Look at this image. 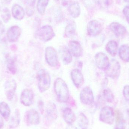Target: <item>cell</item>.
I'll use <instances>...</instances> for the list:
<instances>
[{"instance_id": "cell-7", "label": "cell", "mask_w": 129, "mask_h": 129, "mask_svg": "<svg viewBox=\"0 0 129 129\" xmlns=\"http://www.w3.org/2000/svg\"><path fill=\"white\" fill-rule=\"evenodd\" d=\"M45 57L47 63L51 67H56L59 64L57 53L53 47H48L46 48Z\"/></svg>"}, {"instance_id": "cell-24", "label": "cell", "mask_w": 129, "mask_h": 129, "mask_svg": "<svg viewBox=\"0 0 129 129\" xmlns=\"http://www.w3.org/2000/svg\"><path fill=\"white\" fill-rule=\"evenodd\" d=\"M119 55L120 58L125 62H129V46L123 45L119 49Z\"/></svg>"}, {"instance_id": "cell-8", "label": "cell", "mask_w": 129, "mask_h": 129, "mask_svg": "<svg viewBox=\"0 0 129 129\" xmlns=\"http://www.w3.org/2000/svg\"><path fill=\"white\" fill-rule=\"evenodd\" d=\"M80 101L85 105H90L94 102V97L92 90L87 86L83 88L80 95Z\"/></svg>"}, {"instance_id": "cell-28", "label": "cell", "mask_w": 129, "mask_h": 129, "mask_svg": "<svg viewBox=\"0 0 129 129\" xmlns=\"http://www.w3.org/2000/svg\"><path fill=\"white\" fill-rule=\"evenodd\" d=\"M76 26L74 23L68 24L64 30V34L65 36L68 38L73 37L76 34Z\"/></svg>"}, {"instance_id": "cell-43", "label": "cell", "mask_w": 129, "mask_h": 129, "mask_svg": "<svg viewBox=\"0 0 129 129\" xmlns=\"http://www.w3.org/2000/svg\"><path fill=\"white\" fill-rule=\"evenodd\" d=\"M82 129H87V128H82Z\"/></svg>"}, {"instance_id": "cell-40", "label": "cell", "mask_w": 129, "mask_h": 129, "mask_svg": "<svg viewBox=\"0 0 129 129\" xmlns=\"http://www.w3.org/2000/svg\"><path fill=\"white\" fill-rule=\"evenodd\" d=\"M127 114H128V115L129 117V107H128V109H127Z\"/></svg>"}, {"instance_id": "cell-16", "label": "cell", "mask_w": 129, "mask_h": 129, "mask_svg": "<svg viewBox=\"0 0 129 129\" xmlns=\"http://www.w3.org/2000/svg\"><path fill=\"white\" fill-rule=\"evenodd\" d=\"M110 28L117 38L124 35L127 31L125 26L117 22H113L111 23Z\"/></svg>"}, {"instance_id": "cell-34", "label": "cell", "mask_w": 129, "mask_h": 129, "mask_svg": "<svg viewBox=\"0 0 129 129\" xmlns=\"http://www.w3.org/2000/svg\"><path fill=\"white\" fill-rule=\"evenodd\" d=\"M123 97L126 101L129 102V85H126L124 86L123 91Z\"/></svg>"}, {"instance_id": "cell-5", "label": "cell", "mask_w": 129, "mask_h": 129, "mask_svg": "<svg viewBox=\"0 0 129 129\" xmlns=\"http://www.w3.org/2000/svg\"><path fill=\"white\" fill-rule=\"evenodd\" d=\"M121 66L119 62L113 59L110 62V64L105 71L106 75L112 79H117L120 75Z\"/></svg>"}, {"instance_id": "cell-6", "label": "cell", "mask_w": 129, "mask_h": 129, "mask_svg": "<svg viewBox=\"0 0 129 129\" xmlns=\"http://www.w3.org/2000/svg\"><path fill=\"white\" fill-rule=\"evenodd\" d=\"M24 121L27 126L38 125L40 122V115L35 109H30L25 113Z\"/></svg>"}, {"instance_id": "cell-15", "label": "cell", "mask_w": 129, "mask_h": 129, "mask_svg": "<svg viewBox=\"0 0 129 129\" xmlns=\"http://www.w3.org/2000/svg\"><path fill=\"white\" fill-rule=\"evenodd\" d=\"M71 75L74 85L77 88L82 87L84 83V78L81 71L78 69H74L71 71Z\"/></svg>"}, {"instance_id": "cell-19", "label": "cell", "mask_w": 129, "mask_h": 129, "mask_svg": "<svg viewBox=\"0 0 129 129\" xmlns=\"http://www.w3.org/2000/svg\"><path fill=\"white\" fill-rule=\"evenodd\" d=\"M63 118L65 122L68 125L73 124L76 120V116L71 108L66 107L63 112Z\"/></svg>"}, {"instance_id": "cell-18", "label": "cell", "mask_w": 129, "mask_h": 129, "mask_svg": "<svg viewBox=\"0 0 129 129\" xmlns=\"http://www.w3.org/2000/svg\"><path fill=\"white\" fill-rule=\"evenodd\" d=\"M59 53L63 64L67 65L72 62V54L68 48L65 47H62L60 48Z\"/></svg>"}, {"instance_id": "cell-30", "label": "cell", "mask_w": 129, "mask_h": 129, "mask_svg": "<svg viewBox=\"0 0 129 129\" xmlns=\"http://www.w3.org/2000/svg\"><path fill=\"white\" fill-rule=\"evenodd\" d=\"M7 68L11 74L15 75L17 72V68L16 64L15 58H11L8 60L7 64Z\"/></svg>"}, {"instance_id": "cell-31", "label": "cell", "mask_w": 129, "mask_h": 129, "mask_svg": "<svg viewBox=\"0 0 129 129\" xmlns=\"http://www.w3.org/2000/svg\"><path fill=\"white\" fill-rule=\"evenodd\" d=\"M78 124L80 127L82 128H87L88 125V120L83 113L80 114L78 117Z\"/></svg>"}, {"instance_id": "cell-13", "label": "cell", "mask_w": 129, "mask_h": 129, "mask_svg": "<svg viewBox=\"0 0 129 129\" xmlns=\"http://www.w3.org/2000/svg\"><path fill=\"white\" fill-rule=\"evenodd\" d=\"M21 29L18 26L14 25L11 27L7 32V38L10 43L16 42L20 37Z\"/></svg>"}, {"instance_id": "cell-27", "label": "cell", "mask_w": 129, "mask_h": 129, "mask_svg": "<svg viewBox=\"0 0 129 129\" xmlns=\"http://www.w3.org/2000/svg\"><path fill=\"white\" fill-rule=\"evenodd\" d=\"M49 0H38L37 7L38 13L44 15L45 13L46 7L49 3Z\"/></svg>"}, {"instance_id": "cell-25", "label": "cell", "mask_w": 129, "mask_h": 129, "mask_svg": "<svg viewBox=\"0 0 129 129\" xmlns=\"http://www.w3.org/2000/svg\"><path fill=\"white\" fill-rule=\"evenodd\" d=\"M20 123V114L18 109L15 110L14 114L11 117L9 124V128L10 129L15 128L19 126Z\"/></svg>"}, {"instance_id": "cell-11", "label": "cell", "mask_w": 129, "mask_h": 129, "mask_svg": "<svg viewBox=\"0 0 129 129\" xmlns=\"http://www.w3.org/2000/svg\"><path fill=\"white\" fill-rule=\"evenodd\" d=\"M5 91L7 99L11 101L13 98L16 90L17 83L14 79L7 80L5 84Z\"/></svg>"}, {"instance_id": "cell-29", "label": "cell", "mask_w": 129, "mask_h": 129, "mask_svg": "<svg viewBox=\"0 0 129 129\" xmlns=\"http://www.w3.org/2000/svg\"><path fill=\"white\" fill-rule=\"evenodd\" d=\"M103 97L104 100L107 102L112 103L114 100V96L113 93L110 89H105L102 92Z\"/></svg>"}, {"instance_id": "cell-20", "label": "cell", "mask_w": 129, "mask_h": 129, "mask_svg": "<svg viewBox=\"0 0 129 129\" xmlns=\"http://www.w3.org/2000/svg\"><path fill=\"white\" fill-rule=\"evenodd\" d=\"M12 14L14 18L20 20L24 18L25 12L24 9L21 6L16 4L12 7Z\"/></svg>"}, {"instance_id": "cell-3", "label": "cell", "mask_w": 129, "mask_h": 129, "mask_svg": "<svg viewBox=\"0 0 129 129\" xmlns=\"http://www.w3.org/2000/svg\"><path fill=\"white\" fill-rule=\"evenodd\" d=\"M36 35L39 40L44 42L49 41L55 36L53 28L49 25H45L38 29Z\"/></svg>"}, {"instance_id": "cell-39", "label": "cell", "mask_w": 129, "mask_h": 129, "mask_svg": "<svg viewBox=\"0 0 129 129\" xmlns=\"http://www.w3.org/2000/svg\"><path fill=\"white\" fill-rule=\"evenodd\" d=\"M3 125V120L1 117L0 116V129L2 128Z\"/></svg>"}, {"instance_id": "cell-21", "label": "cell", "mask_w": 129, "mask_h": 129, "mask_svg": "<svg viewBox=\"0 0 129 129\" xmlns=\"http://www.w3.org/2000/svg\"><path fill=\"white\" fill-rule=\"evenodd\" d=\"M126 122L123 114L119 111H116L115 129H126Z\"/></svg>"}, {"instance_id": "cell-41", "label": "cell", "mask_w": 129, "mask_h": 129, "mask_svg": "<svg viewBox=\"0 0 129 129\" xmlns=\"http://www.w3.org/2000/svg\"><path fill=\"white\" fill-rule=\"evenodd\" d=\"M125 2H128V3H129V0H124Z\"/></svg>"}, {"instance_id": "cell-2", "label": "cell", "mask_w": 129, "mask_h": 129, "mask_svg": "<svg viewBox=\"0 0 129 129\" xmlns=\"http://www.w3.org/2000/svg\"><path fill=\"white\" fill-rule=\"evenodd\" d=\"M37 79L38 80V88L41 92H44L50 88L51 79L50 74L46 71L41 70L37 74Z\"/></svg>"}, {"instance_id": "cell-14", "label": "cell", "mask_w": 129, "mask_h": 129, "mask_svg": "<svg viewBox=\"0 0 129 129\" xmlns=\"http://www.w3.org/2000/svg\"><path fill=\"white\" fill-rule=\"evenodd\" d=\"M68 48L71 54L75 57H80L82 56V47L78 42L75 41L69 42Z\"/></svg>"}, {"instance_id": "cell-32", "label": "cell", "mask_w": 129, "mask_h": 129, "mask_svg": "<svg viewBox=\"0 0 129 129\" xmlns=\"http://www.w3.org/2000/svg\"><path fill=\"white\" fill-rule=\"evenodd\" d=\"M36 0H26L27 9L26 13L29 16H32L34 14V7Z\"/></svg>"}, {"instance_id": "cell-9", "label": "cell", "mask_w": 129, "mask_h": 129, "mask_svg": "<svg viewBox=\"0 0 129 129\" xmlns=\"http://www.w3.org/2000/svg\"><path fill=\"white\" fill-rule=\"evenodd\" d=\"M95 64L102 70L105 71L110 64V61L107 56L104 53L99 52L95 56Z\"/></svg>"}, {"instance_id": "cell-26", "label": "cell", "mask_w": 129, "mask_h": 129, "mask_svg": "<svg viewBox=\"0 0 129 129\" xmlns=\"http://www.w3.org/2000/svg\"><path fill=\"white\" fill-rule=\"evenodd\" d=\"M11 109L8 105L4 102L0 103V114L5 120H7L10 115Z\"/></svg>"}, {"instance_id": "cell-4", "label": "cell", "mask_w": 129, "mask_h": 129, "mask_svg": "<svg viewBox=\"0 0 129 129\" xmlns=\"http://www.w3.org/2000/svg\"><path fill=\"white\" fill-rule=\"evenodd\" d=\"M115 113L113 109L109 106H105L102 108L99 114L100 121L108 125H113L115 119Z\"/></svg>"}, {"instance_id": "cell-33", "label": "cell", "mask_w": 129, "mask_h": 129, "mask_svg": "<svg viewBox=\"0 0 129 129\" xmlns=\"http://www.w3.org/2000/svg\"><path fill=\"white\" fill-rule=\"evenodd\" d=\"M1 17L4 22L7 23L10 21L11 18V15L8 8H5L2 9L1 12Z\"/></svg>"}, {"instance_id": "cell-23", "label": "cell", "mask_w": 129, "mask_h": 129, "mask_svg": "<svg viewBox=\"0 0 129 129\" xmlns=\"http://www.w3.org/2000/svg\"><path fill=\"white\" fill-rule=\"evenodd\" d=\"M105 49L107 52L113 57L116 55L118 49V44L115 41H110L108 42L105 46Z\"/></svg>"}, {"instance_id": "cell-10", "label": "cell", "mask_w": 129, "mask_h": 129, "mask_svg": "<svg viewBox=\"0 0 129 129\" xmlns=\"http://www.w3.org/2000/svg\"><path fill=\"white\" fill-rule=\"evenodd\" d=\"M103 29L101 23L96 20H92L88 23L87 26L88 35L90 36H96L100 35Z\"/></svg>"}, {"instance_id": "cell-38", "label": "cell", "mask_w": 129, "mask_h": 129, "mask_svg": "<svg viewBox=\"0 0 129 129\" xmlns=\"http://www.w3.org/2000/svg\"><path fill=\"white\" fill-rule=\"evenodd\" d=\"M66 129H77L76 127H75L72 124L71 125H68V126H67Z\"/></svg>"}, {"instance_id": "cell-12", "label": "cell", "mask_w": 129, "mask_h": 129, "mask_svg": "<svg viewBox=\"0 0 129 129\" xmlns=\"http://www.w3.org/2000/svg\"><path fill=\"white\" fill-rule=\"evenodd\" d=\"M34 99V93L31 89H25L22 91L20 101L23 105L26 107L31 106L33 103Z\"/></svg>"}, {"instance_id": "cell-42", "label": "cell", "mask_w": 129, "mask_h": 129, "mask_svg": "<svg viewBox=\"0 0 129 129\" xmlns=\"http://www.w3.org/2000/svg\"><path fill=\"white\" fill-rule=\"evenodd\" d=\"M56 1H59V0H55Z\"/></svg>"}, {"instance_id": "cell-17", "label": "cell", "mask_w": 129, "mask_h": 129, "mask_svg": "<svg viewBox=\"0 0 129 129\" xmlns=\"http://www.w3.org/2000/svg\"><path fill=\"white\" fill-rule=\"evenodd\" d=\"M46 116L47 119L54 120L57 117V112L56 107L53 103L50 102L47 105L46 109Z\"/></svg>"}, {"instance_id": "cell-36", "label": "cell", "mask_w": 129, "mask_h": 129, "mask_svg": "<svg viewBox=\"0 0 129 129\" xmlns=\"http://www.w3.org/2000/svg\"><path fill=\"white\" fill-rule=\"evenodd\" d=\"M71 1V0H61V2L62 4L63 7H66V6L68 5Z\"/></svg>"}, {"instance_id": "cell-35", "label": "cell", "mask_w": 129, "mask_h": 129, "mask_svg": "<svg viewBox=\"0 0 129 129\" xmlns=\"http://www.w3.org/2000/svg\"><path fill=\"white\" fill-rule=\"evenodd\" d=\"M123 14L129 24V6H126L124 8L123 11Z\"/></svg>"}, {"instance_id": "cell-37", "label": "cell", "mask_w": 129, "mask_h": 129, "mask_svg": "<svg viewBox=\"0 0 129 129\" xmlns=\"http://www.w3.org/2000/svg\"><path fill=\"white\" fill-rule=\"evenodd\" d=\"M12 0H1L2 2L4 4H9Z\"/></svg>"}, {"instance_id": "cell-1", "label": "cell", "mask_w": 129, "mask_h": 129, "mask_svg": "<svg viewBox=\"0 0 129 129\" xmlns=\"http://www.w3.org/2000/svg\"><path fill=\"white\" fill-rule=\"evenodd\" d=\"M54 89L57 100L60 103L67 102L70 98L68 87L65 82L60 78L55 80Z\"/></svg>"}, {"instance_id": "cell-22", "label": "cell", "mask_w": 129, "mask_h": 129, "mask_svg": "<svg viewBox=\"0 0 129 129\" xmlns=\"http://www.w3.org/2000/svg\"><path fill=\"white\" fill-rule=\"evenodd\" d=\"M68 10L71 16L73 18H77L80 15V6L77 2L71 4L68 7Z\"/></svg>"}]
</instances>
